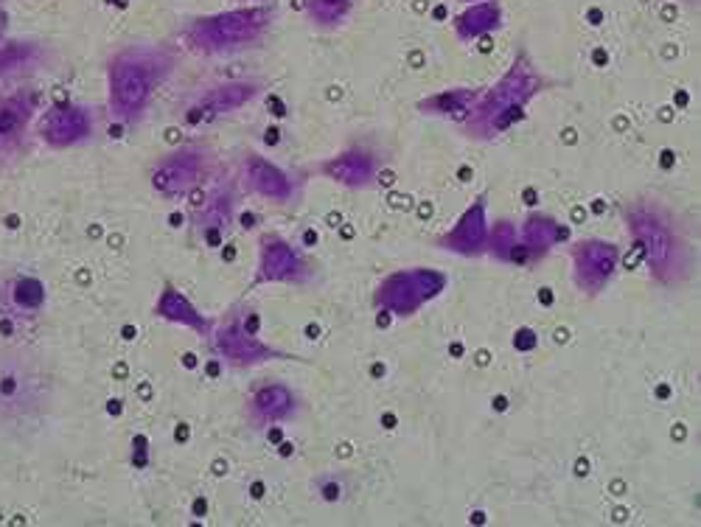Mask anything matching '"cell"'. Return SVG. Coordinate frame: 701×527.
Segmentation results:
<instances>
[{
    "instance_id": "obj_1",
    "label": "cell",
    "mask_w": 701,
    "mask_h": 527,
    "mask_svg": "<svg viewBox=\"0 0 701 527\" xmlns=\"http://www.w3.org/2000/svg\"><path fill=\"white\" fill-rule=\"evenodd\" d=\"M43 373L23 357V351H0V424H23L43 407Z\"/></svg>"
},
{
    "instance_id": "obj_2",
    "label": "cell",
    "mask_w": 701,
    "mask_h": 527,
    "mask_svg": "<svg viewBox=\"0 0 701 527\" xmlns=\"http://www.w3.org/2000/svg\"><path fill=\"white\" fill-rule=\"evenodd\" d=\"M152 82H155V65L149 57L129 51L115 59L110 65V101L115 113L127 121L144 113Z\"/></svg>"
},
{
    "instance_id": "obj_3",
    "label": "cell",
    "mask_w": 701,
    "mask_h": 527,
    "mask_svg": "<svg viewBox=\"0 0 701 527\" xmlns=\"http://www.w3.org/2000/svg\"><path fill=\"white\" fill-rule=\"evenodd\" d=\"M530 96H533V76L525 71V65H514V71L508 73L480 104V110L474 115V127L483 132L508 129L522 118V107Z\"/></svg>"
},
{
    "instance_id": "obj_4",
    "label": "cell",
    "mask_w": 701,
    "mask_h": 527,
    "mask_svg": "<svg viewBox=\"0 0 701 527\" xmlns=\"http://www.w3.org/2000/svg\"><path fill=\"white\" fill-rule=\"evenodd\" d=\"M267 12L264 9H239V12H228V15L208 17L200 20L191 37L194 43L205 48V51H219V48H236V45H247L256 40L258 34L267 26Z\"/></svg>"
},
{
    "instance_id": "obj_5",
    "label": "cell",
    "mask_w": 701,
    "mask_h": 527,
    "mask_svg": "<svg viewBox=\"0 0 701 527\" xmlns=\"http://www.w3.org/2000/svg\"><path fill=\"white\" fill-rule=\"evenodd\" d=\"M446 278L435 270H413V272H396L390 275L382 289L379 300L387 312L393 314H413L424 300L435 298L438 292H444Z\"/></svg>"
},
{
    "instance_id": "obj_6",
    "label": "cell",
    "mask_w": 701,
    "mask_h": 527,
    "mask_svg": "<svg viewBox=\"0 0 701 527\" xmlns=\"http://www.w3.org/2000/svg\"><path fill=\"white\" fill-rule=\"evenodd\" d=\"M631 230H634V239L643 247L648 264L659 275L671 270L673 258H676V242H673L671 228L654 214H648V211H634L631 214Z\"/></svg>"
},
{
    "instance_id": "obj_7",
    "label": "cell",
    "mask_w": 701,
    "mask_h": 527,
    "mask_svg": "<svg viewBox=\"0 0 701 527\" xmlns=\"http://www.w3.org/2000/svg\"><path fill=\"white\" fill-rule=\"evenodd\" d=\"M575 281L589 292H598L617 267V247L606 242H584L575 247Z\"/></svg>"
},
{
    "instance_id": "obj_8",
    "label": "cell",
    "mask_w": 701,
    "mask_h": 527,
    "mask_svg": "<svg viewBox=\"0 0 701 527\" xmlns=\"http://www.w3.org/2000/svg\"><path fill=\"white\" fill-rule=\"evenodd\" d=\"M202 171V157L200 152L194 149H183V152H174L163 163H160L155 174H152V186L158 188L160 194H183L188 188L197 183Z\"/></svg>"
},
{
    "instance_id": "obj_9",
    "label": "cell",
    "mask_w": 701,
    "mask_h": 527,
    "mask_svg": "<svg viewBox=\"0 0 701 527\" xmlns=\"http://www.w3.org/2000/svg\"><path fill=\"white\" fill-rule=\"evenodd\" d=\"M488 239V225H486V208L483 202L472 205L463 219H460L455 230L446 236V250H455V253H463V256H477L483 247H486Z\"/></svg>"
},
{
    "instance_id": "obj_10",
    "label": "cell",
    "mask_w": 701,
    "mask_h": 527,
    "mask_svg": "<svg viewBox=\"0 0 701 527\" xmlns=\"http://www.w3.org/2000/svg\"><path fill=\"white\" fill-rule=\"evenodd\" d=\"M90 129H93V121L85 110L62 107V110H54L48 115V121L43 124V135L51 146H71V143L87 138Z\"/></svg>"
},
{
    "instance_id": "obj_11",
    "label": "cell",
    "mask_w": 701,
    "mask_h": 527,
    "mask_svg": "<svg viewBox=\"0 0 701 527\" xmlns=\"http://www.w3.org/2000/svg\"><path fill=\"white\" fill-rule=\"evenodd\" d=\"M31 107L29 101L20 96H6L0 99V157L12 155L29 127Z\"/></svg>"
},
{
    "instance_id": "obj_12",
    "label": "cell",
    "mask_w": 701,
    "mask_h": 527,
    "mask_svg": "<svg viewBox=\"0 0 701 527\" xmlns=\"http://www.w3.org/2000/svg\"><path fill=\"white\" fill-rule=\"evenodd\" d=\"M216 348H219L222 357H228L230 362H236V365H253V362L272 357L270 348H264L261 342L253 340V337L239 326L225 328V331L216 337Z\"/></svg>"
},
{
    "instance_id": "obj_13",
    "label": "cell",
    "mask_w": 701,
    "mask_h": 527,
    "mask_svg": "<svg viewBox=\"0 0 701 527\" xmlns=\"http://www.w3.org/2000/svg\"><path fill=\"white\" fill-rule=\"evenodd\" d=\"M250 186L256 188L261 197L275 202H287L292 197V183L287 180V174L267 163L264 157H250Z\"/></svg>"
},
{
    "instance_id": "obj_14",
    "label": "cell",
    "mask_w": 701,
    "mask_h": 527,
    "mask_svg": "<svg viewBox=\"0 0 701 527\" xmlns=\"http://www.w3.org/2000/svg\"><path fill=\"white\" fill-rule=\"evenodd\" d=\"M301 267L295 250L281 239H267L261 247V278L264 281H287Z\"/></svg>"
},
{
    "instance_id": "obj_15",
    "label": "cell",
    "mask_w": 701,
    "mask_h": 527,
    "mask_svg": "<svg viewBox=\"0 0 701 527\" xmlns=\"http://www.w3.org/2000/svg\"><path fill=\"white\" fill-rule=\"evenodd\" d=\"M326 174L345 186H365L373 177V157L365 152H348V155L326 163Z\"/></svg>"
},
{
    "instance_id": "obj_16",
    "label": "cell",
    "mask_w": 701,
    "mask_h": 527,
    "mask_svg": "<svg viewBox=\"0 0 701 527\" xmlns=\"http://www.w3.org/2000/svg\"><path fill=\"white\" fill-rule=\"evenodd\" d=\"M256 96V85H247V82H236V85H225L211 90L205 99L200 101V110H205V115H222L242 107L244 101H250Z\"/></svg>"
},
{
    "instance_id": "obj_17",
    "label": "cell",
    "mask_w": 701,
    "mask_h": 527,
    "mask_svg": "<svg viewBox=\"0 0 701 527\" xmlns=\"http://www.w3.org/2000/svg\"><path fill=\"white\" fill-rule=\"evenodd\" d=\"M497 26H500V6L497 3H477L458 17V34L463 40H474Z\"/></svg>"
},
{
    "instance_id": "obj_18",
    "label": "cell",
    "mask_w": 701,
    "mask_h": 527,
    "mask_svg": "<svg viewBox=\"0 0 701 527\" xmlns=\"http://www.w3.org/2000/svg\"><path fill=\"white\" fill-rule=\"evenodd\" d=\"M292 407H295V399H292V393L284 385L261 387L256 396H253V410L264 421L284 418V415L292 413Z\"/></svg>"
},
{
    "instance_id": "obj_19",
    "label": "cell",
    "mask_w": 701,
    "mask_h": 527,
    "mask_svg": "<svg viewBox=\"0 0 701 527\" xmlns=\"http://www.w3.org/2000/svg\"><path fill=\"white\" fill-rule=\"evenodd\" d=\"M6 295H9L12 312L23 317V314H34L43 306L45 289L37 278H15L9 284V289H6Z\"/></svg>"
},
{
    "instance_id": "obj_20",
    "label": "cell",
    "mask_w": 701,
    "mask_h": 527,
    "mask_svg": "<svg viewBox=\"0 0 701 527\" xmlns=\"http://www.w3.org/2000/svg\"><path fill=\"white\" fill-rule=\"evenodd\" d=\"M158 309L163 317H169V320H174V323H183V326L197 328V331H208V320H205L202 314L194 312V309H191V303H188L180 292H174V289H169V292L163 295Z\"/></svg>"
},
{
    "instance_id": "obj_21",
    "label": "cell",
    "mask_w": 701,
    "mask_h": 527,
    "mask_svg": "<svg viewBox=\"0 0 701 527\" xmlns=\"http://www.w3.org/2000/svg\"><path fill=\"white\" fill-rule=\"evenodd\" d=\"M561 239H567V230L558 228L556 222H550V219H530L525 225V250L544 253L547 247H553Z\"/></svg>"
},
{
    "instance_id": "obj_22",
    "label": "cell",
    "mask_w": 701,
    "mask_h": 527,
    "mask_svg": "<svg viewBox=\"0 0 701 527\" xmlns=\"http://www.w3.org/2000/svg\"><path fill=\"white\" fill-rule=\"evenodd\" d=\"M469 101H474V93H466V90H458V93H444V96H435L432 101H424L421 107L424 110H435V113H452L463 115Z\"/></svg>"
},
{
    "instance_id": "obj_23",
    "label": "cell",
    "mask_w": 701,
    "mask_h": 527,
    "mask_svg": "<svg viewBox=\"0 0 701 527\" xmlns=\"http://www.w3.org/2000/svg\"><path fill=\"white\" fill-rule=\"evenodd\" d=\"M351 0H312V15L320 23H337L345 15Z\"/></svg>"
},
{
    "instance_id": "obj_24",
    "label": "cell",
    "mask_w": 701,
    "mask_h": 527,
    "mask_svg": "<svg viewBox=\"0 0 701 527\" xmlns=\"http://www.w3.org/2000/svg\"><path fill=\"white\" fill-rule=\"evenodd\" d=\"M491 244H494V253H497L500 258L511 256V250H514V244H516L514 228H511L508 222L497 225V228H494V239H491Z\"/></svg>"
},
{
    "instance_id": "obj_25",
    "label": "cell",
    "mask_w": 701,
    "mask_h": 527,
    "mask_svg": "<svg viewBox=\"0 0 701 527\" xmlns=\"http://www.w3.org/2000/svg\"><path fill=\"white\" fill-rule=\"evenodd\" d=\"M26 54H29V48H20V45H9V48H3V51H0V73L17 68V65L26 59Z\"/></svg>"
},
{
    "instance_id": "obj_26",
    "label": "cell",
    "mask_w": 701,
    "mask_h": 527,
    "mask_svg": "<svg viewBox=\"0 0 701 527\" xmlns=\"http://www.w3.org/2000/svg\"><path fill=\"white\" fill-rule=\"evenodd\" d=\"M514 345L519 348V351H530V348L536 345V334H533L530 328H522V331H516Z\"/></svg>"
},
{
    "instance_id": "obj_27",
    "label": "cell",
    "mask_w": 701,
    "mask_h": 527,
    "mask_svg": "<svg viewBox=\"0 0 701 527\" xmlns=\"http://www.w3.org/2000/svg\"><path fill=\"white\" fill-rule=\"evenodd\" d=\"M589 20H592V23H601V12H598V9H595V12H589Z\"/></svg>"
}]
</instances>
